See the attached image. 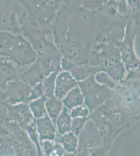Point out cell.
<instances>
[{"label": "cell", "instance_id": "obj_1", "mask_svg": "<svg viewBox=\"0 0 140 156\" xmlns=\"http://www.w3.org/2000/svg\"><path fill=\"white\" fill-rule=\"evenodd\" d=\"M59 130L61 133H64L70 129V122L69 118L62 117L59 121Z\"/></svg>", "mask_w": 140, "mask_h": 156}, {"label": "cell", "instance_id": "obj_2", "mask_svg": "<svg viewBox=\"0 0 140 156\" xmlns=\"http://www.w3.org/2000/svg\"><path fill=\"white\" fill-rule=\"evenodd\" d=\"M64 144L66 145V147L68 148V147L71 149H74L76 145V138L73 136L72 134H70L69 135L65 137L64 138Z\"/></svg>", "mask_w": 140, "mask_h": 156}]
</instances>
